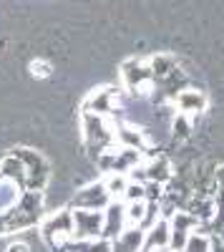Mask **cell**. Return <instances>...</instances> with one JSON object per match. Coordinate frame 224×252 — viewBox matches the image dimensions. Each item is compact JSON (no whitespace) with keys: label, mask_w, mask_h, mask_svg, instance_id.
<instances>
[{"label":"cell","mask_w":224,"mask_h":252,"mask_svg":"<svg viewBox=\"0 0 224 252\" xmlns=\"http://www.w3.org/2000/svg\"><path fill=\"white\" fill-rule=\"evenodd\" d=\"M149 66H151V73H154V83L161 81V78H167L171 76L176 68H179V61L174 56H167V53H159L149 61Z\"/></svg>","instance_id":"obj_18"},{"label":"cell","mask_w":224,"mask_h":252,"mask_svg":"<svg viewBox=\"0 0 224 252\" xmlns=\"http://www.w3.org/2000/svg\"><path fill=\"white\" fill-rule=\"evenodd\" d=\"M209 252H224V240L222 237H212V250Z\"/></svg>","instance_id":"obj_29"},{"label":"cell","mask_w":224,"mask_h":252,"mask_svg":"<svg viewBox=\"0 0 224 252\" xmlns=\"http://www.w3.org/2000/svg\"><path fill=\"white\" fill-rule=\"evenodd\" d=\"M81 136L91 159H98L104 152L113 149L116 144V124L106 116L81 111Z\"/></svg>","instance_id":"obj_2"},{"label":"cell","mask_w":224,"mask_h":252,"mask_svg":"<svg viewBox=\"0 0 224 252\" xmlns=\"http://www.w3.org/2000/svg\"><path fill=\"white\" fill-rule=\"evenodd\" d=\"M159 220H161V204L159 202H146V212H144V220H141L139 227L146 232V229H151Z\"/></svg>","instance_id":"obj_24"},{"label":"cell","mask_w":224,"mask_h":252,"mask_svg":"<svg viewBox=\"0 0 224 252\" xmlns=\"http://www.w3.org/2000/svg\"><path fill=\"white\" fill-rule=\"evenodd\" d=\"M10 154H15L26 166V189L33 192H46V187L51 182V164L40 152H33L28 146H18Z\"/></svg>","instance_id":"obj_4"},{"label":"cell","mask_w":224,"mask_h":252,"mask_svg":"<svg viewBox=\"0 0 224 252\" xmlns=\"http://www.w3.org/2000/svg\"><path fill=\"white\" fill-rule=\"evenodd\" d=\"M118 106H121V94H118V89L106 86V89L91 91V94L84 98V103H81V111H88V114H98V116L111 119V116L118 111Z\"/></svg>","instance_id":"obj_8"},{"label":"cell","mask_w":224,"mask_h":252,"mask_svg":"<svg viewBox=\"0 0 224 252\" xmlns=\"http://www.w3.org/2000/svg\"><path fill=\"white\" fill-rule=\"evenodd\" d=\"M121 81L131 96H146L154 91V73L146 61L129 58L121 63Z\"/></svg>","instance_id":"obj_5"},{"label":"cell","mask_w":224,"mask_h":252,"mask_svg":"<svg viewBox=\"0 0 224 252\" xmlns=\"http://www.w3.org/2000/svg\"><path fill=\"white\" fill-rule=\"evenodd\" d=\"M129 227V220H126V204L121 199H113L106 209H104V232H101V237L106 240H116L124 229Z\"/></svg>","instance_id":"obj_11"},{"label":"cell","mask_w":224,"mask_h":252,"mask_svg":"<svg viewBox=\"0 0 224 252\" xmlns=\"http://www.w3.org/2000/svg\"><path fill=\"white\" fill-rule=\"evenodd\" d=\"M26 189H20L15 182L5 179L3 174H0V212H8V209L20 199V194H23Z\"/></svg>","instance_id":"obj_19"},{"label":"cell","mask_w":224,"mask_h":252,"mask_svg":"<svg viewBox=\"0 0 224 252\" xmlns=\"http://www.w3.org/2000/svg\"><path fill=\"white\" fill-rule=\"evenodd\" d=\"M43 217H46V197H43V192L26 189V192L20 194V199L8 209V212H0V235L26 232V229L40 224Z\"/></svg>","instance_id":"obj_1"},{"label":"cell","mask_w":224,"mask_h":252,"mask_svg":"<svg viewBox=\"0 0 224 252\" xmlns=\"http://www.w3.org/2000/svg\"><path fill=\"white\" fill-rule=\"evenodd\" d=\"M38 229H40V237L48 242L51 250L63 252L66 242L73 240V207H60L56 212L46 215L40 220Z\"/></svg>","instance_id":"obj_3"},{"label":"cell","mask_w":224,"mask_h":252,"mask_svg":"<svg viewBox=\"0 0 224 252\" xmlns=\"http://www.w3.org/2000/svg\"><path fill=\"white\" fill-rule=\"evenodd\" d=\"M5 252H30V250H28V245H26L23 240H15V242H10V245L5 247Z\"/></svg>","instance_id":"obj_28"},{"label":"cell","mask_w":224,"mask_h":252,"mask_svg":"<svg viewBox=\"0 0 224 252\" xmlns=\"http://www.w3.org/2000/svg\"><path fill=\"white\" fill-rule=\"evenodd\" d=\"M139 164H144V152L124 149V146H113L96 159V166L104 174H131Z\"/></svg>","instance_id":"obj_6"},{"label":"cell","mask_w":224,"mask_h":252,"mask_svg":"<svg viewBox=\"0 0 224 252\" xmlns=\"http://www.w3.org/2000/svg\"><path fill=\"white\" fill-rule=\"evenodd\" d=\"M116 144L124 146V149H136V152H144L149 149V134L146 129H141L136 124H116Z\"/></svg>","instance_id":"obj_12"},{"label":"cell","mask_w":224,"mask_h":252,"mask_svg":"<svg viewBox=\"0 0 224 252\" xmlns=\"http://www.w3.org/2000/svg\"><path fill=\"white\" fill-rule=\"evenodd\" d=\"M121 202H126V204H131V202H146V184L129 179V187H126L124 197H121Z\"/></svg>","instance_id":"obj_23"},{"label":"cell","mask_w":224,"mask_h":252,"mask_svg":"<svg viewBox=\"0 0 224 252\" xmlns=\"http://www.w3.org/2000/svg\"><path fill=\"white\" fill-rule=\"evenodd\" d=\"M209 250H212V237L204 232H194L181 252H209Z\"/></svg>","instance_id":"obj_22"},{"label":"cell","mask_w":224,"mask_h":252,"mask_svg":"<svg viewBox=\"0 0 224 252\" xmlns=\"http://www.w3.org/2000/svg\"><path fill=\"white\" fill-rule=\"evenodd\" d=\"M104 184L109 189L111 199H121L124 192H126V187H129V174H106Z\"/></svg>","instance_id":"obj_21"},{"label":"cell","mask_w":224,"mask_h":252,"mask_svg":"<svg viewBox=\"0 0 224 252\" xmlns=\"http://www.w3.org/2000/svg\"><path fill=\"white\" fill-rule=\"evenodd\" d=\"M0 174H3L5 179H10V182H15L20 189H26V166L15 154L0 157Z\"/></svg>","instance_id":"obj_17"},{"label":"cell","mask_w":224,"mask_h":252,"mask_svg":"<svg viewBox=\"0 0 224 252\" xmlns=\"http://www.w3.org/2000/svg\"><path fill=\"white\" fill-rule=\"evenodd\" d=\"M124 204H126V202H124ZM144 212H146V202H131V204H126L129 227H139L141 220H144Z\"/></svg>","instance_id":"obj_25"},{"label":"cell","mask_w":224,"mask_h":252,"mask_svg":"<svg viewBox=\"0 0 224 252\" xmlns=\"http://www.w3.org/2000/svg\"><path fill=\"white\" fill-rule=\"evenodd\" d=\"M104 232V212L73 209V240H96Z\"/></svg>","instance_id":"obj_10"},{"label":"cell","mask_w":224,"mask_h":252,"mask_svg":"<svg viewBox=\"0 0 224 252\" xmlns=\"http://www.w3.org/2000/svg\"><path fill=\"white\" fill-rule=\"evenodd\" d=\"M169 227H171V247L169 250L171 252H181L187 247L189 237L201 229V222L196 217H192L187 209H179V212H174L169 217Z\"/></svg>","instance_id":"obj_9"},{"label":"cell","mask_w":224,"mask_h":252,"mask_svg":"<svg viewBox=\"0 0 224 252\" xmlns=\"http://www.w3.org/2000/svg\"><path fill=\"white\" fill-rule=\"evenodd\" d=\"M30 71H33V76H38V78H46L48 73H51V66L48 63H30Z\"/></svg>","instance_id":"obj_27"},{"label":"cell","mask_w":224,"mask_h":252,"mask_svg":"<svg viewBox=\"0 0 224 252\" xmlns=\"http://www.w3.org/2000/svg\"><path fill=\"white\" fill-rule=\"evenodd\" d=\"M174 106L179 109V114L194 119V116H199L201 111H207V96H204V91H196V89L189 86V89H184V91L176 96Z\"/></svg>","instance_id":"obj_14"},{"label":"cell","mask_w":224,"mask_h":252,"mask_svg":"<svg viewBox=\"0 0 224 252\" xmlns=\"http://www.w3.org/2000/svg\"><path fill=\"white\" fill-rule=\"evenodd\" d=\"M169 247H171V227L167 217H161L151 229H146L144 252H167Z\"/></svg>","instance_id":"obj_13"},{"label":"cell","mask_w":224,"mask_h":252,"mask_svg":"<svg viewBox=\"0 0 224 252\" xmlns=\"http://www.w3.org/2000/svg\"><path fill=\"white\" fill-rule=\"evenodd\" d=\"M111 202L113 199L109 194L104 179H98V182H88L86 187L76 189V194L71 199V207L73 209H96V212H104Z\"/></svg>","instance_id":"obj_7"},{"label":"cell","mask_w":224,"mask_h":252,"mask_svg":"<svg viewBox=\"0 0 224 252\" xmlns=\"http://www.w3.org/2000/svg\"><path fill=\"white\" fill-rule=\"evenodd\" d=\"M144 172H146V182H156V184H169L174 179L171 164L167 157H151L144 161Z\"/></svg>","instance_id":"obj_15"},{"label":"cell","mask_w":224,"mask_h":252,"mask_svg":"<svg viewBox=\"0 0 224 252\" xmlns=\"http://www.w3.org/2000/svg\"><path fill=\"white\" fill-rule=\"evenodd\" d=\"M214 199L224 204V166L214 169Z\"/></svg>","instance_id":"obj_26"},{"label":"cell","mask_w":224,"mask_h":252,"mask_svg":"<svg viewBox=\"0 0 224 252\" xmlns=\"http://www.w3.org/2000/svg\"><path fill=\"white\" fill-rule=\"evenodd\" d=\"M144 237L146 232L141 227H126L113 240V252H144Z\"/></svg>","instance_id":"obj_16"},{"label":"cell","mask_w":224,"mask_h":252,"mask_svg":"<svg viewBox=\"0 0 224 252\" xmlns=\"http://www.w3.org/2000/svg\"><path fill=\"white\" fill-rule=\"evenodd\" d=\"M192 131H194V121L184 114H176L174 121H171V139L176 144H181V141H187L192 136Z\"/></svg>","instance_id":"obj_20"}]
</instances>
